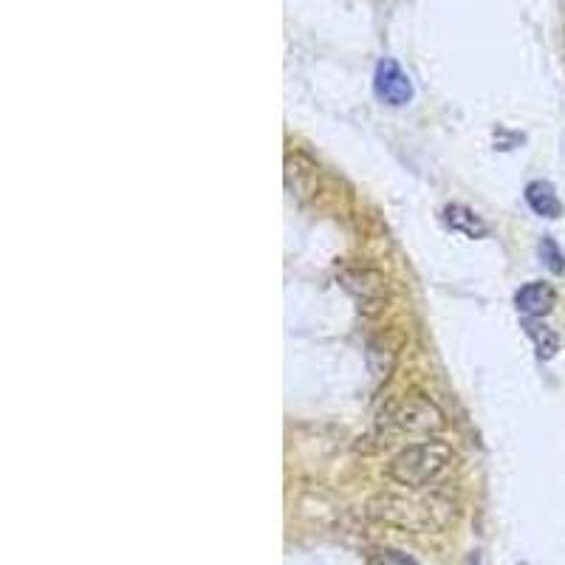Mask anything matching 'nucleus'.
I'll use <instances>...</instances> for the list:
<instances>
[{
	"label": "nucleus",
	"mask_w": 565,
	"mask_h": 565,
	"mask_svg": "<svg viewBox=\"0 0 565 565\" xmlns=\"http://www.w3.org/2000/svg\"><path fill=\"white\" fill-rule=\"evenodd\" d=\"M368 565H416L402 551H376L368 557Z\"/></svg>",
	"instance_id": "nucleus-12"
},
{
	"label": "nucleus",
	"mask_w": 565,
	"mask_h": 565,
	"mask_svg": "<svg viewBox=\"0 0 565 565\" xmlns=\"http://www.w3.org/2000/svg\"><path fill=\"white\" fill-rule=\"evenodd\" d=\"M557 303V291L551 289L549 283L537 280V283H526L523 289L515 294V306L523 317H532V320H543L551 308Z\"/></svg>",
	"instance_id": "nucleus-5"
},
{
	"label": "nucleus",
	"mask_w": 565,
	"mask_h": 565,
	"mask_svg": "<svg viewBox=\"0 0 565 565\" xmlns=\"http://www.w3.org/2000/svg\"><path fill=\"white\" fill-rule=\"evenodd\" d=\"M540 258H543V263L549 266L554 275H563L565 272V255L551 238H543V243H540Z\"/></svg>",
	"instance_id": "nucleus-11"
},
{
	"label": "nucleus",
	"mask_w": 565,
	"mask_h": 565,
	"mask_svg": "<svg viewBox=\"0 0 565 565\" xmlns=\"http://www.w3.org/2000/svg\"><path fill=\"white\" fill-rule=\"evenodd\" d=\"M523 325H526V334L532 337L540 359H551V356L560 351V337L554 334V328H549L546 323H540V320H532V317H526V323Z\"/></svg>",
	"instance_id": "nucleus-10"
},
{
	"label": "nucleus",
	"mask_w": 565,
	"mask_h": 565,
	"mask_svg": "<svg viewBox=\"0 0 565 565\" xmlns=\"http://www.w3.org/2000/svg\"><path fill=\"white\" fill-rule=\"evenodd\" d=\"M433 506L430 503L407 501L399 495H382L371 506V515L382 523L399 526V529H427L433 526Z\"/></svg>",
	"instance_id": "nucleus-3"
},
{
	"label": "nucleus",
	"mask_w": 565,
	"mask_h": 565,
	"mask_svg": "<svg viewBox=\"0 0 565 565\" xmlns=\"http://www.w3.org/2000/svg\"><path fill=\"white\" fill-rule=\"evenodd\" d=\"M452 450L444 441H421L402 450L388 464V478L407 489H421L450 467Z\"/></svg>",
	"instance_id": "nucleus-1"
},
{
	"label": "nucleus",
	"mask_w": 565,
	"mask_h": 565,
	"mask_svg": "<svg viewBox=\"0 0 565 565\" xmlns=\"http://www.w3.org/2000/svg\"><path fill=\"white\" fill-rule=\"evenodd\" d=\"M342 286L354 294L359 303L373 306V303H382L385 297V280L371 272V269H351V272H342Z\"/></svg>",
	"instance_id": "nucleus-6"
},
{
	"label": "nucleus",
	"mask_w": 565,
	"mask_h": 565,
	"mask_svg": "<svg viewBox=\"0 0 565 565\" xmlns=\"http://www.w3.org/2000/svg\"><path fill=\"white\" fill-rule=\"evenodd\" d=\"M373 88H376V97L393 105V108H402L413 99V82H410V77L404 74L402 65L396 60H382L376 65Z\"/></svg>",
	"instance_id": "nucleus-4"
},
{
	"label": "nucleus",
	"mask_w": 565,
	"mask_h": 565,
	"mask_svg": "<svg viewBox=\"0 0 565 565\" xmlns=\"http://www.w3.org/2000/svg\"><path fill=\"white\" fill-rule=\"evenodd\" d=\"M444 424V416L436 404L424 396H404L393 402L379 419V430L388 438H413L436 433Z\"/></svg>",
	"instance_id": "nucleus-2"
},
{
	"label": "nucleus",
	"mask_w": 565,
	"mask_h": 565,
	"mask_svg": "<svg viewBox=\"0 0 565 565\" xmlns=\"http://www.w3.org/2000/svg\"><path fill=\"white\" fill-rule=\"evenodd\" d=\"M286 184L291 195L308 198L317 193V167L308 162L306 156H289L286 159Z\"/></svg>",
	"instance_id": "nucleus-7"
},
{
	"label": "nucleus",
	"mask_w": 565,
	"mask_h": 565,
	"mask_svg": "<svg viewBox=\"0 0 565 565\" xmlns=\"http://www.w3.org/2000/svg\"><path fill=\"white\" fill-rule=\"evenodd\" d=\"M444 224L450 226L452 232H461L467 238H486L489 235V226L481 221V215H475L464 204H450L444 210Z\"/></svg>",
	"instance_id": "nucleus-8"
},
{
	"label": "nucleus",
	"mask_w": 565,
	"mask_h": 565,
	"mask_svg": "<svg viewBox=\"0 0 565 565\" xmlns=\"http://www.w3.org/2000/svg\"><path fill=\"white\" fill-rule=\"evenodd\" d=\"M526 201H529V207H532L537 215H543V218H560V215H563V204H560L557 190L551 187L549 181H532V184L526 187Z\"/></svg>",
	"instance_id": "nucleus-9"
}]
</instances>
